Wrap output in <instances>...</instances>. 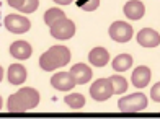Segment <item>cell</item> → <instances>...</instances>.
<instances>
[{
  "mask_svg": "<svg viewBox=\"0 0 160 119\" xmlns=\"http://www.w3.org/2000/svg\"><path fill=\"white\" fill-rule=\"evenodd\" d=\"M39 105V92L31 87H25L12 95L7 101V108L12 113H23L28 109H34Z\"/></svg>",
  "mask_w": 160,
  "mask_h": 119,
  "instance_id": "1",
  "label": "cell"
},
{
  "mask_svg": "<svg viewBox=\"0 0 160 119\" xmlns=\"http://www.w3.org/2000/svg\"><path fill=\"white\" fill-rule=\"evenodd\" d=\"M70 61V51L65 46H52L39 57V67L46 72L61 69Z\"/></svg>",
  "mask_w": 160,
  "mask_h": 119,
  "instance_id": "2",
  "label": "cell"
},
{
  "mask_svg": "<svg viewBox=\"0 0 160 119\" xmlns=\"http://www.w3.org/2000/svg\"><path fill=\"white\" fill-rule=\"evenodd\" d=\"M118 108L124 113H137L147 108V96L144 93H134L129 96H122L118 101Z\"/></svg>",
  "mask_w": 160,
  "mask_h": 119,
  "instance_id": "3",
  "label": "cell"
},
{
  "mask_svg": "<svg viewBox=\"0 0 160 119\" xmlns=\"http://www.w3.org/2000/svg\"><path fill=\"white\" fill-rule=\"evenodd\" d=\"M49 28H51V36L56 39H61V41L70 39L72 36L75 34V23L72 20L65 18V17L57 20L56 23H52Z\"/></svg>",
  "mask_w": 160,
  "mask_h": 119,
  "instance_id": "4",
  "label": "cell"
},
{
  "mask_svg": "<svg viewBox=\"0 0 160 119\" xmlns=\"http://www.w3.org/2000/svg\"><path fill=\"white\" fill-rule=\"evenodd\" d=\"M90 95L95 101H106L113 96V88L110 78H98L90 87Z\"/></svg>",
  "mask_w": 160,
  "mask_h": 119,
  "instance_id": "5",
  "label": "cell"
},
{
  "mask_svg": "<svg viewBox=\"0 0 160 119\" xmlns=\"http://www.w3.org/2000/svg\"><path fill=\"white\" fill-rule=\"evenodd\" d=\"M132 26L128 25L126 21H114L110 26V38L116 42H128L132 38Z\"/></svg>",
  "mask_w": 160,
  "mask_h": 119,
  "instance_id": "6",
  "label": "cell"
},
{
  "mask_svg": "<svg viewBox=\"0 0 160 119\" xmlns=\"http://www.w3.org/2000/svg\"><path fill=\"white\" fill-rule=\"evenodd\" d=\"M5 28L8 29L10 33L23 34L26 31H30L31 21L25 17H21V15H8V17L5 18Z\"/></svg>",
  "mask_w": 160,
  "mask_h": 119,
  "instance_id": "7",
  "label": "cell"
},
{
  "mask_svg": "<svg viewBox=\"0 0 160 119\" xmlns=\"http://www.w3.org/2000/svg\"><path fill=\"white\" fill-rule=\"evenodd\" d=\"M51 85L59 92H69L77 83H75L74 77L70 75V72H57L52 75V78H51Z\"/></svg>",
  "mask_w": 160,
  "mask_h": 119,
  "instance_id": "8",
  "label": "cell"
},
{
  "mask_svg": "<svg viewBox=\"0 0 160 119\" xmlns=\"http://www.w3.org/2000/svg\"><path fill=\"white\" fill-rule=\"evenodd\" d=\"M137 42L142 47H157L160 44V34L152 28H144L137 33Z\"/></svg>",
  "mask_w": 160,
  "mask_h": 119,
  "instance_id": "9",
  "label": "cell"
},
{
  "mask_svg": "<svg viewBox=\"0 0 160 119\" xmlns=\"http://www.w3.org/2000/svg\"><path fill=\"white\" fill-rule=\"evenodd\" d=\"M70 75L74 77L77 85H83V83H88V82L92 80L93 72L87 64H75L70 69Z\"/></svg>",
  "mask_w": 160,
  "mask_h": 119,
  "instance_id": "10",
  "label": "cell"
},
{
  "mask_svg": "<svg viewBox=\"0 0 160 119\" xmlns=\"http://www.w3.org/2000/svg\"><path fill=\"white\" fill-rule=\"evenodd\" d=\"M150 69L147 65H139L137 69L132 72V77H131V82H132V85L136 88H144L150 83Z\"/></svg>",
  "mask_w": 160,
  "mask_h": 119,
  "instance_id": "11",
  "label": "cell"
},
{
  "mask_svg": "<svg viewBox=\"0 0 160 119\" xmlns=\"http://www.w3.org/2000/svg\"><path fill=\"white\" fill-rule=\"evenodd\" d=\"M10 54L18 59V61H26V59H30L31 54H33V47L30 42L26 41H15L10 46Z\"/></svg>",
  "mask_w": 160,
  "mask_h": 119,
  "instance_id": "12",
  "label": "cell"
},
{
  "mask_svg": "<svg viewBox=\"0 0 160 119\" xmlns=\"http://www.w3.org/2000/svg\"><path fill=\"white\" fill-rule=\"evenodd\" d=\"M26 77H28V72H26V69L21 64H12L8 67V73H7L8 83H12V85H21V83H25Z\"/></svg>",
  "mask_w": 160,
  "mask_h": 119,
  "instance_id": "13",
  "label": "cell"
},
{
  "mask_svg": "<svg viewBox=\"0 0 160 119\" xmlns=\"http://www.w3.org/2000/svg\"><path fill=\"white\" fill-rule=\"evenodd\" d=\"M124 15L131 20H141L145 13V5L141 2V0H131L124 5V8H122Z\"/></svg>",
  "mask_w": 160,
  "mask_h": 119,
  "instance_id": "14",
  "label": "cell"
},
{
  "mask_svg": "<svg viewBox=\"0 0 160 119\" xmlns=\"http://www.w3.org/2000/svg\"><path fill=\"white\" fill-rule=\"evenodd\" d=\"M88 61L95 67H105L110 62V52L105 47H93L88 54Z\"/></svg>",
  "mask_w": 160,
  "mask_h": 119,
  "instance_id": "15",
  "label": "cell"
},
{
  "mask_svg": "<svg viewBox=\"0 0 160 119\" xmlns=\"http://www.w3.org/2000/svg\"><path fill=\"white\" fill-rule=\"evenodd\" d=\"M113 70L116 72H126L128 69L132 67V56L129 54H119L118 57H114L113 61Z\"/></svg>",
  "mask_w": 160,
  "mask_h": 119,
  "instance_id": "16",
  "label": "cell"
},
{
  "mask_svg": "<svg viewBox=\"0 0 160 119\" xmlns=\"http://www.w3.org/2000/svg\"><path fill=\"white\" fill-rule=\"evenodd\" d=\"M64 103L72 109H82L85 106V96L82 93H70L64 98Z\"/></svg>",
  "mask_w": 160,
  "mask_h": 119,
  "instance_id": "17",
  "label": "cell"
},
{
  "mask_svg": "<svg viewBox=\"0 0 160 119\" xmlns=\"http://www.w3.org/2000/svg\"><path fill=\"white\" fill-rule=\"evenodd\" d=\"M111 82V88H113V95H122L128 90V80L121 75H113L110 77Z\"/></svg>",
  "mask_w": 160,
  "mask_h": 119,
  "instance_id": "18",
  "label": "cell"
},
{
  "mask_svg": "<svg viewBox=\"0 0 160 119\" xmlns=\"http://www.w3.org/2000/svg\"><path fill=\"white\" fill-rule=\"evenodd\" d=\"M65 17V13L61 10V8H57V7H52V8H49L46 13H44V23L48 26H51L52 23H56L57 20H61Z\"/></svg>",
  "mask_w": 160,
  "mask_h": 119,
  "instance_id": "19",
  "label": "cell"
},
{
  "mask_svg": "<svg viewBox=\"0 0 160 119\" xmlns=\"http://www.w3.org/2000/svg\"><path fill=\"white\" fill-rule=\"evenodd\" d=\"M38 7H39V0H23V3H21V7H20V12L21 13H33V12H36L38 10Z\"/></svg>",
  "mask_w": 160,
  "mask_h": 119,
  "instance_id": "20",
  "label": "cell"
},
{
  "mask_svg": "<svg viewBox=\"0 0 160 119\" xmlns=\"http://www.w3.org/2000/svg\"><path fill=\"white\" fill-rule=\"evenodd\" d=\"M98 5H100V0H88V2H85V3H80V8L85 10V12H93V10L98 8Z\"/></svg>",
  "mask_w": 160,
  "mask_h": 119,
  "instance_id": "21",
  "label": "cell"
},
{
  "mask_svg": "<svg viewBox=\"0 0 160 119\" xmlns=\"http://www.w3.org/2000/svg\"><path fill=\"white\" fill-rule=\"evenodd\" d=\"M150 96H152V100H154V101L160 103V82L150 88Z\"/></svg>",
  "mask_w": 160,
  "mask_h": 119,
  "instance_id": "22",
  "label": "cell"
},
{
  "mask_svg": "<svg viewBox=\"0 0 160 119\" xmlns=\"http://www.w3.org/2000/svg\"><path fill=\"white\" fill-rule=\"evenodd\" d=\"M7 2H8V5L10 7H13V8H20L21 7V3H23V0H7Z\"/></svg>",
  "mask_w": 160,
  "mask_h": 119,
  "instance_id": "23",
  "label": "cell"
},
{
  "mask_svg": "<svg viewBox=\"0 0 160 119\" xmlns=\"http://www.w3.org/2000/svg\"><path fill=\"white\" fill-rule=\"evenodd\" d=\"M54 3H57V5H69V3H72L74 0H52Z\"/></svg>",
  "mask_w": 160,
  "mask_h": 119,
  "instance_id": "24",
  "label": "cell"
},
{
  "mask_svg": "<svg viewBox=\"0 0 160 119\" xmlns=\"http://www.w3.org/2000/svg\"><path fill=\"white\" fill-rule=\"evenodd\" d=\"M2 78H3V69L0 67V82H2Z\"/></svg>",
  "mask_w": 160,
  "mask_h": 119,
  "instance_id": "25",
  "label": "cell"
},
{
  "mask_svg": "<svg viewBox=\"0 0 160 119\" xmlns=\"http://www.w3.org/2000/svg\"><path fill=\"white\" fill-rule=\"evenodd\" d=\"M2 105H3V101H2V96H0V109H2Z\"/></svg>",
  "mask_w": 160,
  "mask_h": 119,
  "instance_id": "26",
  "label": "cell"
}]
</instances>
